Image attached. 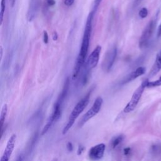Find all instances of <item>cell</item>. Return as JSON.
Segmentation results:
<instances>
[{"mask_svg": "<svg viewBox=\"0 0 161 161\" xmlns=\"http://www.w3.org/2000/svg\"><path fill=\"white\" fill-rule=\"evenodd\" d=\"M94 13L95 12L94 11H92V12H90L86 20V23L81 45H80L79 52L78 53V56L76 59V64H75L73 70L72 79H75L78 78L80 69H81L83 66L84 65L86 61V57L89 50Z\"/></svg>", "mask_w": 161, "mask_h": 161, "instance_id": "6da1fadb", "label": "cell"}, {"mask_svg": "<svg viewBox=\"0 0 161 161\" xmlns=\"http://www.w3.org/2000/svg\"><path fill=\"white\" fill-rule=\"evenodd\" d=\"M69 84H70V79L68 78L66 80V82L65 84H64L61 93L60 94L59 96V97L55 103V105L53 106L52 114L49 116L47 123L44 126V128H43L41 133L42 135H44L45 133H47V132L49 130L50 128L52 127V125L54 124L55 123H56L57 120L61 117L62 112V106L64 102L65 101L66 96L67 95L69 88Z\"/></svg>", "mask_w": 161, "mask_h": 161, "instance_id": "7a4b0ae2", "label": "cell"}, {"mask_svg": "<svg viewBox=\"0 0 161 161\" xmlns=\"http://www.w3.org/2000/svg\"><path fill=\"white\" fill-rule=\"evenodd\" d=\"M90 95L91 93L89 92L83 98H82L78 102L76 106H74L71 113L69 115L67 123L63 128L62 130L63 135H65V134H66L68 132L69 129L73 126L75 121H76V120L78 119L79 115L81 113L84 111V110L86 108V107L87 106L89 102Z\"/></svg>", "mask_w": 161, "mask_h": 161, "instance_id": "3957f363", "label": "cell"}, {"mask_svg": "<svg viewBox=\"0 0 161 161\" xmlns=\"http://www.w3.org/2000/svg\"><path fill=\"white\" fill-rule=\"evenodd\" d=\"M148 82H149V80L147 79H145L143 81L142 83L140 86H139L135 91V92H134V93L132 95V97L130 101L128 102V103L125 107L124 110H123V111H124V113H130V112L132 111L134 109L136 108L137 105H138L139 101H140V100L142 97V95L143 93L145 88L147 87Z\"/></svg>", "mask_w": 161, "mask_h": 161, "instance_id": "277c9868", "label": "cell"}, {"mask_svg": "<svg viewBox=\"0 0 161 161\" xmlns=\"http://www.w3.org/2000/svg\"><path fill=\"white\" fill-rule=\"evenodd\" d=\"M103 103V100L101 97H98L94 102L92 107L83 115L79 122V127H82L88 120L95 116L100 112Z\"/></svg>", "mask_w": 161, "mask_h": 161, "instance_id": "5b68a950", "label": "cell"}, {"mask_svg": "<svg viewBox=\"0 0 161 161\" xmlns=\"http://www.w3.org/2000/svg\"><path fill=\"white\" fill-rule=\"evenodd\" d=\"M155 24H156V21L155 20H151L143 30L141 37V39L139 40V47L141 49H144V48H146L147 46L153 35L155 27Z\"/></svg>", "mask_w": 161, "mask_h": 161, "instance_id": "8992f818", "label": "cell"}, {"mask_svg": "<svg viewBox=\"0 0 161 161\" xmlns=\"http://www.w3.org/2000/svg\"><path fill=\"white\" fill-rule=\"evenodd\" d=\"M117 56V48L116 46L112 47L106 53L103 62V68L104 71L109 72L115 62Z\"/></svg>", "mask_w": 161, "mask_h": 161, "instance_id": "52a82bcc", "label": "cell"}, {"mask_svg": "<svg viewBox=\"0 0 161 161\" xmlns=\"http://www.w3.org/2000/svg\"><path fill=\"white\" fill-rule=\"evenodd\" d=\"M101 47L100 45L96 46V47L89 56L86 62H85V69L90 71L94 67L97 66L100 60V56L101 51Z\"/></svg>", "mask_w": 161, "mask_h": 161, "instance_id": "ba28073f", "label": "cell"}, {"mask_svg": "<svg viewBox=\"0 0 161 161\" xmlns=\"http://www.w3.org/2000/svg\"><path fill=\"white\" fill-rule=\"evenodd\" d=\"M106 149V146L103 143H99L91 147L88 152L89 157L93 160H100L103 158Z\"/></svg>", "mask_w": 161, "mask_h": 161, "instance_id": "9c48e42d", "label": "cell"}, {"mask_svg": "<svg viewBox=\"0 0 161 161\" xmlns=\"http://www.w3.org/2000/svg\"><path fill=\"white\" fill-rule=\"evenodd\" d=\"M16 141H17V135L16 134H13V135L10 137L9 140L7 142L6 149H4V151L2 157L0 159L1 161H8L10 157L12 156V154L13 152V150L15 149Z\"/></svg>", "mask_w": 161, "mask_h": 161, "instance_id": "30bf717a", "label": "cell"}, {"mask_svg": "<svg viewBox=\"0 0 161 161\" xmlns=\"http://www.w3.org/2000/svg\"><path fill=\"white\" fill-rule=\"evenodd\" d=\"M146 71V69L144 67H138L136 70L133 71L130 74H129L128 76L122 80V84H127L129 82L132 81L134 79L138 78L139 76H142V75L144 74Z\"/></svg>", "mask_w": 161, "mask_h": 161, "instance_id": "8fae6325", "label": "cell"}, {"mask_svg": "<svg viewBox=\"0 0 161 161\" xmlns=\"http://www.w3.org/2000/svg\"><path fill=\"white\" fill-rule=\"evenodd\" d=\"M160 69H161V53L160 52L157 55L156 59H155V62L151 69V73H150V76H154V75H155L158 72L160 71Z\"/></svg>", "mask_w": 161, "mask_h": 161, "instance_id": "7c38bea8", "label": "cell"}, {"mask_svg": "<svg viewBox=\"0 0 161 161\" xmlns=\"http://www.w3.org/2000/svg\"><path fill=\"white\" fill-rule=\"evenodd\" d=\"M7 113H8V106L7 104H4L2 107L1 114H0V123H1V137L3 136V127L4 125V122H5V120H6Z\"/></svg>", "mask_w": 161, "mask_h": 161, "instance_id": "4fadbf2b", "label": "cell"}, {"mask_svg": "<svg viewBox=\"0 0 161 161\" xmlns=\"http://www.w3.org/2000/svg\"><path fill=\"white\" fill-rule=\"evenodd\" d=\"M124 135H123L115 136L111 141V147L113 149L117 148L124 140Z\"/></svg>", "mask_w": 161, "mask_h": 161, "instance_id": "5bb4252c", "label": "cell"}, {"mask_svg": "<svg viewBox=\"0 0 161 161\" xmlns=\"http://www.w3.org/2000/svg\"><path fill=\"white\" fill-rule=\"evenodd\" d=\"M6 7V0H1V9H0V24L2 25Z\"/></svg>", "mask_w": 161, "mask_h": 161, "instance_id": "9a60e30c", "label": "cell"}, {"mask_svg": "<svg viewBox=\"0 0 161 161\" xmlns=\"http://www.w3.org/2000/svg\"><path fill=\"white\" fill-rule=\"evenodd\" d=\"M161 85V77L159 79L155 80V81L153 82H148L147 87L148 88H153V87H156V86H159Z\"/></svg>", "mask_w": 161, "mask_h": 161, "instance_id": "2e32d148", "label": "cell"}, {"mask_svg": "<svg viewBox=\"0 0 161 161\" xmlns=\"http://www.w3.org/2000/svg\"><path fill=\"white\" fill-rule=\"evenodd\" d=\"M139 17L142 18H145L147 17L148 15V10L146 8H142L140 11H139Z\"/></svg>", "mask_w": 161, "mask_h": 161, "instance_id": "e0dca14e", "label": "cell"}, {"mask_svg": "<svg viewBox=\"0 0 161 161\" xmlns=\"http://www.w3.org/2000/svg\"><path fill=\"white\" fill-rule=\"evenodd\" d=\"M102 1V0H94V8H93V10L94 12H95L96 10L98 9V8L99 7V6L100 5Z\"/></svg>", "mask_w": 161, "mask_h": 161, "instance_id": "ac0fdd59", "label": "cell"}, {"mask_svg": "<svg viewBox=\"0 0 161 161\" xmlns=\"http://www.w3.org/2000/svg\"><path fill=\"white\" fill-rule=\"evenodd\" d=\"M43 40H44V44H48V42H49V36H48V34L46 31H44V39H43Z\"/></svg>", "mask_w": 161, "mask_h": 161, "instance_id": "d6986e66", "label": "cell"}, {"mask_svg": "<svg viewBox=\"0 0 161 161\" xmlns=\"http://www.w3.org/2000/svg\"><path fill=\"white\" fill-rule=\"evenodd\" d=\"M74 3V0H65L64 1V4L67 7H71Z\"/></svg>", "mask_w": 161, "mask_h": 161, "instance_id": "ffe728a7", "label": "cell"}, {"mask_svg": "<svg viewBox=\"0 0 161 161\" xmlns=\"http://www.w3.org/2000/svg\"><path fill=\"white\" fill-rule=\"evenodd\" d=\"M66 147H67L68 151L72 152L73 151V146H72V143L71 142H69L67 143V146Z\"/></svg>", "mask_w": 161, "mask_h": 161, "instance_id": "44dd1931", "label": "cell"}, {"mask_svg": "<svg viewBox=\"0 0 161 161\" xmlns=\"http://www.w3.org/2000/svg\"><path fill=\"white\" fill-rule=\"evenodd\" d=\"M84 147L83 146H79L78 149V155H80V154H81L84 151Z\"/></svg>", "mask_w": 161, "mask_h": 161, "instance_id": "7402d4cb", "label": "cell"}, {"mask_svg": "<svg viewBox=\"0 0 161 161\" xmlns=\"http://www.w3.org/2000/svg\"><path fill=\"white\" fill-rule=\"evenodd\" d=\"M47 2L49 6H53L56 3L55 0H47Z\"/></svg>", "mask_w": 161, "mask_h": 161, "instance_id": "603a6c76", "label": "cell"}, {"mask_svg": "<svg viewBox=\"0 0 161 161\" xmlns=\"http://www.w3.org/2000/svg\"><path fill=\"white\" fill-rule=\"evenodd\" d=\"M57 39H58V35L56 31H54L53 34V40L56 41L57 40Z\"/></svg>", "mask_w": 161, "mask_h": 161, "instance_id": "cb8c5ba5", "label": "cell"}, {"mask_svg": "<svg viewBox=\"0 0 161 161\" xmlns=\"http://www.w3.org/2000/svg\"><path fill=\"white\" fill-rule=\"evenodd\" d=\"M161 36V23L158 28V31H157V37H160Z\"/></svg>", "mask_w": 161, "mask_h": 161, "instance_id": "d4e9b609", "label": "cell"}, {"mask_svg": "<svg viewBox=\"0 0 161 161\" xmlns=\"http://www.w3.org/2000/svg\"><path fill=\"white\" fill-rule=\"evenodd\" d=\"M3 47L1 46L0 47V59L1 60H2V58H3Z\"/></svg>", "mask_w": 161, "mask_h": 161, "instance_id": "484cf974", "label": "cell"}, {"mask_svg": "<svg viewBox=\"0 0 161 161\" xmlns=\"http://www.w3.org/2000/svg\"><path fill=\"white\" fill-rule=\"evenodd\" d=\"M130 148H126V149H124V154L125 155H128V154L130 153Z\"/></svg>", "mask_w": 161, "mask_h": 161, "instance_id": "4316f807", "label": "cell"}, {"mask_svg": "<svg viewBox=\"0 0 161 161\" xmlns=\"http://www.w3.org/2000/svg\"><path fill=\"white\" fill-rule=\"evenodd\" d=\"M10 5H11V7H12V8L15 6V3H16V0H10Z\"/></svg>", "mask_w": 161, "mask_h": 161, "instance_id": "83f0119b", "label": "cell"}]
</instances>
